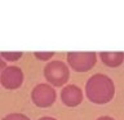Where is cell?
I'll list each match as a JSON object with an SVG mask.
<instances>
[{
  "instance_id": "277c9868",
  "label": "cell",
  "mask_w": 124,
  "mask_h": 120,
  "mask_svg": "<svg viewBox=\"0 0 124 120\" xmlns=\"http://www.w3.org/2000/svg\"><path fill=\"white\" fill-rule=\"evenodd\" d=\"M31 99L38 107H49L56 101V92L49 84H38L31 92Z\"/></svg>"
},
{
  "instance_id": "ba28073f",
  "label": "cell",
  "mask_w": 124,
  "mask_h": 120,
  "mask_svg": "<svg viewBox=\"0 0 124 120\" xmlns=\"http://www.w3.org/2000/svg\"><path fill=\"white\" fill-rule=\"evenodd\" d=\"M0 56L7 61H17L22 57V52H1Z\"/></svg>"
},
{
  "instance_id": "6da1fadb",
  "label": "cell",
  "mask_w": 124,
  "mask_h": 120,
  "mask_svg": "<svg viewBox=\"0 0 124 120\" xmlns=\"http://www.w3.org/2000/svg\"><path fill=\"white\" fill-rule=\"evenodd\" d=\"M85 94L91 102L105 105L114 98L115 85L108 76L103 74H96L89 77L85 84Z\"/></svg>"
},
{
  "instance_id": "7c38bea8",
  "label": "cell",
  "mask_w": 124,
  "mask_h": 120,
  "mask_svg": "<svg viewBox=\"0 0 124 120\" xmlns=\"http://www.w3.org/2000/svg\"><path fill=\"white\" fill-rule=\"evenodd\" d=\"M4 66H5V62L1 60V56H0V68H4Z\"/></svg>"
},
{
  "instance_id": "30bf717a",
  "label": "cell",
  "mask_w": 124,
  "mask_h": 120,
  "mask_svg": "<svg viewBox=\"0 0 124 120\" xmlns=\"http://www.w3.org/2000/svg\"><path fill=\"white\" fill-rule=\"evenodd\" d=\"M53 54H54V52H35V57L41 61H46L49 58H52Z\"/></svg>"
},
{
  "instance_id": "8992f818",
  "label": "cell",
  "mask_w": 124,
  "mask_h": 120,
  "mask_svg": "<svg viewBox=\"0 0 124 120\" xmlns=\"http://www.w3.org/2000/svg\"><path fill=\"white\" fill-rule=\"evenodd\" d=\"M61 101L69 107H75L83 101V92L76 85H66L61 92Z\"/></svg>"
},
{
  "instance_id": "4fadbf2b",
  "label": "cell",
  "mask_w": 124,
  "mask_h": 120,
  "mask_svg": "<svg viewBox=\"0 0 124 120\" xmlns=\"http://www.w3.org/2000/svg\"><path fill=\"white\" fill-rule=\"evenodd\" d=\"M39 120H56V119H54V118H49V116H45V118H41Z\"/></svg>"
},
{
  "instance_id": "5b68a950",
  "label": "cell",
  "mask_w": 124,
  "mask_h": 120,
  "mask_svg": "<svg viewBox=\"0 0 124 120\" xmlns=\"http://www.w3.org/2000/svg\"><path fill=\"white\" fill-rule=\"evenodd\" d=\"M23 72L17 66H9L3 70L0 75V83L5 89H17L22 85Z\"/></svg>"
},
{
  "instance_id": "9c48e42d",
  "label": "cell",
  "mask_w": 124,
  "mask_h": 120,
  "mask_svg": "<svg viewBox=\"0 0 124 120\" xmlns=\"http://www.w3.org/2000/svg\"><path fill=\"white\" fill-rule=\"evenodd\" d=\"M3 120H30V119L27 118L26 115H23V114H19V112H14V114L7 115Z\"/></svg>"
},
{
  "instance_id": "52a82bcc",
  "label": "cell",
  "mask_w": 124,
  "mask_h": 120,
  "mask_svg": "<svg viewBox=\"0 0 124 120\" xmlns=\"http://www.w3.org/2000/svg\"><path fill=\"white\" fill-rule=\"evenodd\" d=\"M100 57L103 63L108 67H118L124 61L123 52H101Z\"/></svg>"
},
{
  "instance_id": "3957f363",
  "label": "cell",
  "mask_w": 124,
  "mask_h": 120,
  "mask_svg": "<svg viewBox=\"0 0 124 120\" xmlns=\"http://www.w3.org/2000/svg\"><path fill=\"white\" fill-rule=\"evenodd\" d=\"M69 65L78 72H84L91 70L97 62L94 52H70L67 53Z\"/></svg>"
},
{
  "instance_id": "7a4b0ae2",
  "label": "cell",
  "mask_w": 124,
  "mask_h": 120,
  "mask_svg": "<svg viewBox=\"0 0 124 120\" xmlns=\"http://www.w3.org/2000/svg\"><path fill=\"white\" fill-rule=\"evenodd\" d=\"M44 76L54 87H62L69 79V68L62 61L48 62L44 67Z\"/></svg>"
},
{
  "instance_id": "8fae6325",
  "label": "cell",
  "mask_w": 124,
  "mask_h": 120,
  "mask_svg": "<svg viewBox=\"0 0 124 120\" xmlns=\"http://www.w3.org/2000/svg\"><path fill=\"white\" fill-rule=\"evenodd\" d=\"M97 120H115V119L111 118V116H101V118H98Z\"/></svg>"
}]
</instances>
